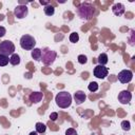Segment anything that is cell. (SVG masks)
I'll return each mask as SVG.
<instances>
[{"label": "cell", "mask_w": 135, "mask_h": 135, "mask_svg": "<svg viewBox=\"0 0 135 135\" xmlns=\"http://www.w3.org/2000/svg\"><path fill=\"white\" fill-rule=\"evenodd\" d=\"M76 13L81 20L86 21V20H90L93 18V16L95 14V7L89 2H82L78 5Z\"/></svg>", "instance_id": "cell-1"}, {"label": "cell", "mask_w": 135, "mask_h": 135, "mask_svg": "<svg viewBox=\"0 0 135 135\" xmlns=\"http://www.w3.org/2000/svg\"><path fill=\"white\" fill-rule=\"evenodd\" d=\"M56 104L61 109H66L72 104V95L65 91L59 92L55 97Z\"/></svg>", "instance_id": "cell-2"}, {"label": "cell", "mask_w": 135, "mask_h": 135, "mask_svg": "<svg viewBox=\"0 0 135 135\" xmlns=\"http://www.w3.org/2000/svg\"><path fill=\"white\" fill-rule=\"evenodd\" d=\"M57 57V54L55 51L49 49V47H45L44 50L41 51V59L42 60V63L45 64V65H51L53 64V62L55 61Z\"/></svg>", "instance_id": "cell-3"}, {"label": "cell", "mask_w": 135, "mask_h": 135, "mask_svg": "<svg viewBox=\"0 0 135 135\" xmlns=\"http://www.w3.org/2000/svg\"><path fill=\"white\" fill-rule=\"evenodd\" d=\"M35 44H36V40L33 36L31 35H23L21 38H20V46L23 49V50H26V51H32L33 49H35Z\"/></svg>", "instance_id": "cell-4"}, {"label": "cell", "mask_w": 135, "mask_h": 135, "mask_svg": "<svg viewBox=\"0 0 135 135\" xmlns=\"http://www.w3.org/2000/svg\"><path fill=\"white\" fill-rule=\"evenodd\" d=\"M15 52V44L9 40H4L0 42V54L4 56H12Z\"/></svg>", "instance_id": "cell-5"}, {"label": "cell", "mask_w": 135, "mask_h": 135, "mask_svg": "<svg viewBox=\"0 0 135 135\" xmlns=\"http://www.w3.org/2000/svg\"><path fill=\"white\" fill-rule=\"evenodd\" d=\"M133 79V72L131 70H122L118 74V80L121 83H129Z\"/></svg>", "instance_id": "cell-6"}, {"label": "cell", "mask_w": 135, "mask_h": 135, "mask_svg": "<svg viewBox=\"0 0 135 135\" xmlns=\"http://www.w3.org/2000/svg\"><path fill=\"white\" fill-rule=\"evenodd\" d=\"M109 74V69L105 65H96L94 69V76L99 79H104Z\"/></svg>", "instance_id": "cell-7"}, {"label": "cell", "mask_w": 135, "mask_h": 135, "mask_svg": "<svg viewBox=\"0 0 135 135\" xmlns=\"http://www.w3.org/2000/svg\"><path fill=\"white\" fill-rule=\"evenodd\" d=\"M27 14H28V9H27V7H26V5H17L16 7H15V9H14V15L18 18V19H23V18H25L26 16H27Z\"/></svg>", "instance_id": "cell-8"}, {"label": "cell", "mask_w": 135, "mask_h": 135, "mask_svg": "<svg viewBox=\"0 0 135 135\" xmlns=\"http://www.w3.org/2000/svg\"><path fill=\"white\" fill-rule=\"evenodd\" d=\"M132 99V93L128 90H123L118 94V100L122 104H128Z\"/></svg>", "instance_id": "cell-9"}, {"label": "cell", "mask_w": 135, "mask_h": 135, "mask_svg": "<svg viewBox=\"0 0 135 135\" xmlns=\"http://www.w3.org/2000/svg\"><path fill=\"white\" fill-rule=\"evenodd\" d=\"M124 5L122 3H115L113 6H112V12L115 16H122L124 14Z\"/></svg>", "instance_id": "cell-10"}, {"label": "cell", "mask_w": 135, "mask_h": 135, "mask_svg": "<svg viewBox=\"0 0 135 135\" xmlns=\"http://www.w3.org/2000/svg\"><path fill=\"white\" fill-rule=\"evenodd\" d=\"M85 99H86V95L82 91H76V93L74 94V100H75L76 104H78V105L83 103L85 101Z\"/></svg>", "instance_id": "cell-11"}, {"label": "cell", "mask_w": 135, "mask_h": 135, "mask_svg": "<svg viewBox=\"0 0 135 135\" xmlns=\"http://www.w3.org/2000/svg\"><path fill=\"white\" fill-rule=\"evenodd\" d=\"M42 98H43V93L42 92H33L28 96V99L32 103H38L42 100Z\"/></svg>", "instance_id": "cell-12"}, {"label": "cell", "mask_w": 135, "mask_h": 135, "mask_svg": "<svg viewBox=\"0 0 135 135\" xmlns=\"http://www.w3.org/2000/svg\"><path fill=\"white\" fill-rule=\"evenodd\" d=\"M31 55H32L33 59H35L36 61H40V59H41V50L38 49V47H35V49L32 50Z\"/></svg>", "instance_id": "cell-13"}, {"label": "cell", "mask_w": 135, "mask_h": 135, "mask_svg": "<svg viewBox=\"0 0 135 135\" xmlns=\"http://www.w3.org/2000/svg\"><path fill=\"white\" fill-rule=\"evenodd\" d=\"M97 61H98V64L100 65H105L108 63V55L105 53H101L98 58H97Z\"/></svg>", "instance_id": "cell-14"}, {"label": "cell", "mask_w": 135, "mask_h": 135, "mask_svg": "<svg viewBox=\"0 0 135 135\" xmlns=\"http://www.w3.org/2000/svg\"><path fill=\"white\" fill-rule=\"evenodd\" d=\"M9 63L12 65H18L20 63V56L18 54H13L11 57H9Z\"/></svg>", "instance_id": "cell-15"}, {"label": "cell", "mask_w": 135, "mask_h": 135, "mask_svg": "<svg viewBox=\"0 0 135 135\" xmlns=\"http://www.w3.org/2000/svg\"><path fill=\"white\" fill-rule=\"evenodd\" d=\"M43 11H44V14H45L46 16H53L54 13H55V7H54L53 5H51V4H49V5L44 6Z\"/></svg>", "instance_id": "cell-16"}, {"label": "cell", "mask_w": 135, "mask_h": 135, "mask_svg": "<svg viewBox=\"0 0 135 135\" xmlns=\"http://www.w3.org/2000/svg\"><path fill=\"white\" fill-rule=\"evenodd\" d=\"M35 128H36V132L37 133H40V134L44 133L45 130H46V126L44 123H42V122H37L36 126H35Z\"/></svg>", "instance_id": "cell-17"}, {"label": "cell", "mask_w": 135, "mask_h": 135, "mask_svg": "<svg viewBox=\"0 0 135 135\" xmlns=\"http://www.w3.org/2000/svg\"><path fill=\"white\" fill-rule=\"evenodd\" d=\"M98 88H99V85H98V83H97V82H95V81H91V82L89 83V85H88L89 91H90V92H92V93L96 92V91L98 90Z\"/></svg>", "instance_id": "cell-18"}, {"label": "cell", "mask_w": 135, "mask_h": 135, "mask_svg": "<svg viewBox=\"0 0 135 135\" xmlns=\"http://www.w3.org/2000/svg\"><path fill=\"white\" fill-rule=\"evenodd\" d=\"M69 39H70V41L73 42V43L78 42V41H79V35H78V33H77V32H73V33L70 35Z\"/></svg>", "instance_id": "cell-19"}, {"label": "cell", "mask_w": 135, "mask_h": 135, "mask_svg": "<svg viewBox=\"0 0 135 135\" xmlns=\"http://www.w3.org/2000/svg\"><path fill=\"white\" fill-rule=\"evenodd\" d=\"M8 62H9V58L7 56L0 54V66H5V65H7Z\"/></svg>", "instance_id": "cell-20"}, {"label": "cell", "mask_w": 135, "mask_h": 135, "mask_svg": "<svg viewBox=\"0 0 135 135\" xmlns=\"http://www.w3.org/2000/svg\"><path fill=\"white\" fill-rule=\"evenodd\" d=\"M121 128H122L123 131H130V129H131V123H130V121L123 120V121L121 122Z\"/></svg>", "instance_id": "cell-21"}, {"label": "cell", "mask_w": 135, "mask_h": 135, "mask_svg": "<svg viewBox=\"0 0 135 135\" xmlns=\"http://www.w3.org/2000/svg\"><path fill=\"white\" fill-rule=\"evenodd\" d=\"M77 59H78V62H79L80 64H85L86 61H88V58H86L85 55H79Z\"/></svg>", "instance_id": "cell-22"}, {"label": "cell", "mask_w": 135, "mask_h": 135, "mask_svg": "<svg viewBox=\"0 0 135 135\" xmlns=\"http://www.w3.org/2000/svg\"><path fill=\"white\" fill-rule=\"evenodd\" d=\"M65 135H77V132L75 129L73 128H69L66 131H65Z\"/></svg>", "instance_id": "cell-23"}, {"label": "cell", "mask_w": 135, "mask_h": 135, "mask_svg": "<svg viewBox=\"0 0 135 135\" xmlns=\"http://www.w3.org/2000/svg\"><path fill=\"white\" fill-rule=\"evenodd\" d=\"M57 118H58V113H57V112H53V113H51V115H50V119H51L52 121H55Z\"/></svg>", "instance_id": "cell-24"}, {"label": "cell", "mask_w": 135, "mask_h": 135, "mask_svg": "<svg viewBox=\"0 0 135 135\" xmlns=\"http://www.w3.org/2000/svg\"><path fill=\"white\" fill-rule=\"evenodd\" d=\"M5 33H6V30H5V27H3V26H0V38H1V37H3V36L5 35Z\"/></svg>", "instance_id": "cell-25"}, {"label": "cell", "mask_w": 135, "mask_h": 135, "mask_svg": "<svg viewBox=\"0 0 135 135\" xmlns=\"http://www.w3.org/2000/svg\"><path fill=\"white\" fill-rule=\"evenodd\" d=\"M39 3H40L41 5L46 6V5H49V4H50V1H49V0H40V1H39Z\"/></svg>", "instance_id": "cell-26"}, {"label": "cell", "mask_w": 135, "mask_h": 135, "mask_svg": "<svg viewBox=\"0 0 135 135\" xmlns=\"http://www.w3.org/2000/svg\"><path fill=\"white\" fill-rule=\"evenodd\" d=\"M30 135H37V132L36 131H33V132L30 133Z\"/></svg>", "instance_id": "cell-27"}, {"label": "cell", "mask_w": 135, "mask_h": 135, "mask_svg": "<svg viewBox=\"0 0 135 135\" xmlns=\"http://www.w3.org/2000/svg\"><path fill=\"white\" fill-rule=\"evenodd\" d=\"M2 19H3V16H2V15H0V20H2Z\"/></svg>", "instance_id": "cell-28"}]
</instances>
